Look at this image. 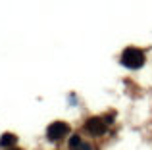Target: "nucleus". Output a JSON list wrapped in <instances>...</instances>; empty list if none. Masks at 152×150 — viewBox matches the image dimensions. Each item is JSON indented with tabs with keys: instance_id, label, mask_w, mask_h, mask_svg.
Returning <instances> with one entry per match:
<instances>
[{
	"instance_id": "1",
	"label": "nucleus",
	"mask_w": 152,
	"mask_h": 150,
	"mask_svg": "<svg viewBox=\"0 0 152 150\" xmlns=\"http://www.w3.org/2000/svg\"><path fill=\"white\" fill-rule=\"evenodd\" d=\"M121 64L125 66V68H129V69H139L142 64H145V52L139 50V48L129 46V48H125L121 52Z\"/></svg>"
},
{
	"instance_id": "2",
	"label": "nucleus",
	"mask_w": 152,
	"mask_h": 150,
	"mask_svg": "<svg viewBox=\"0 0 152 150\" xmlns=\"http://www.w3.org/2000/svg\"><path fill=\"white\" fill-rule=\"evenodd\" d=\"M67 131H69L67 123H64V121H54V123H50L48 129H46V137H48L50 141H60L64 135H67Z\"/></svg>"
},
{
	"instance_id": "3",
	"label": "nucleus",
	"mask_w": 152,
	"mask_h": 150,
	"mask_svg": "<svg viewBox=\"0 0 152 150\" xmlns=\"http://www.w3.org/2000/svg\"><path fill=\"white\" fill-rule=\"evenodd\" d=\"M85 129L91 133V135L100 137V135H104V133H106L108 125H106V121H104V119H100V117H91V119L85 123Z\"/></svg>"
},
{
	"instance_id": "4",
	"label": "nucleus",
	"mask_w": 152,
	"mask_h": 150,
	"mask_svg": "<svg viewBox=\"0 0 152 150\" xmlns=\"http://www.w3.org/2000/svg\"><path fill=\"white\" fill-rule=\"evenodd\" d=\"M69 150H91V146H89L87 143H83L81 137L73 135V137L69 139Z\"/></svg>"
},
{
	"instance_id": "5",
	"label": "nucleus",
	"mask_w": 152,
	"mask_h": 150,
	"mask_svg": "<svg viewBox=\"0 0 152 150\" xmlns=\"http://www.w3.org/2000/svg\"><path fill=\"white\" fill-rule=\"evenodd\" d=\"M18 143V137L14 135V133H4L2 137H0V146L2 148H8V146H12V144H15Z\"/></svg>"
},
{
	"instance_id": "6",
	"label": "nucleus",
	"mask_w": 152,
	"mask_h": 150,
	"mask_svg": "<svg viewBox=\"0 0 152 150\" xmlns=\"http://www.w3.org/2000/svg\"><path fill=\"white\" fill-rule=\"evenodd\" d=\"M10 150H19V148H10Z\"/></svg>"
}]
</instances>
